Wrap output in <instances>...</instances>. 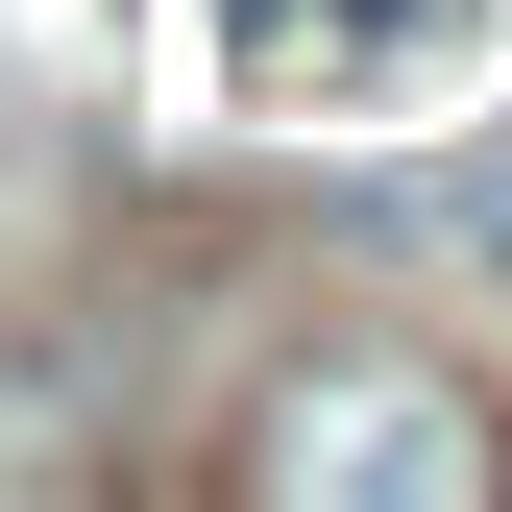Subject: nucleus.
<instances>
[{"label": "nucleus", "instance_id": "nucleus-3", "mask_svg": "<svg viewBox=\"0 0 512 512\" xmlns=\"http://www.w3.org/2000/svg\"><path fill=\"white\" fill-rule=\"evenodd\" d=\"M439 220H464V244H488V269H512V171H439Z\"/></svg>", "mask_w": 512, "mask_h": 512}, {"label": "nucleus", "instance_id": "nucleus-2", "mask_svg": "<svg viewBox=\"0 0 512 512\" xmlns=\"http://www.w3.org/2000/svg\"><path fill=\"white\" fill-rule=\"evenodd\" d=\"M196 25L244 122H391V98H464L488 0H196Z\"/></svg>", "mask_w": 512, "mask_h": 512}, {"label": "nucleus", "instance_id": "nucleus-1", "mask_svg": "<svg viewBox=\"0 0 512 512\" xmlns=\"http://www.w3.org/2000/svg\"><path fill=\"white\" fill-rule=\"evenodd\" d=\"M244 488L269 512H488V415L439 366H293L244 415Z\"/></svg>", "mask_w": 512, "mask_h": 512}]
</instances>
